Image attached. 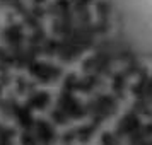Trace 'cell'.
Instances as JSON below:
<instances>
[{"label": "cell", "instance_id": "obj_1", "mask_svg": "<svg viewBox=\"0 0 152 145\" xmlns=\"http://www.w3.org/2000/svg\"><path fill=\"white\" fill-rule=\"evenodd\" d=\"M130 31L142 46L152 50V0H123Z\"/></svg>", "mask_w": 152, "mask_h": 145}]
</instances>
